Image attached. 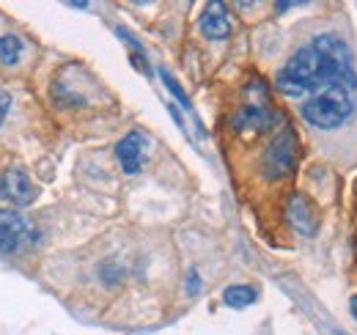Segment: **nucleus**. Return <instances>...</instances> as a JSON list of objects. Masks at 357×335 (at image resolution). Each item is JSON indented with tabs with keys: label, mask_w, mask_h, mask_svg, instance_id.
I'll return each instance as SVG.
<instances>
[{
	"label": "nucleus",
	"mask_w": 357,
	"mask_h": 335,
	"mask_svg": "<svg viewBox=\"0 0 357 335\" xmlns=\"http://www.w3.org/2000/svg\"><path fill=\"white\" fill-rule=\"evenodd\" d=\"M278 91H283L286 96H316L321 91L330 88H347L355 91L357 75L352 66H344L321 52H316L313 47H303L300 52L291 55V61L286 64V69L278 75Z\"/></svg>",
	"instance_id": "nucleus-1"
},
{
	"label": "nucleus",
	"mask_w": 357,
	"mask_h": 335,
	"mask_svg": "<svg viewBox=\"0 0 357 335\" xmlns=\"http://www.w3.org/2000/svg\"><path fill=\"white\" fill-rule=\"evenodd\" d=\"M355 110V102H352V91L347 88H330V91H321L316 96H308L303 102V119L308 124L319 126V129H335L341 126Z\"/></svg>",
	"instance_id": "nucleus-2"
},
{
	"label": "nucleus",
	"mask_w": 357,
	"mask_h": 335,
	"mask_svg": "<svg viewBox=\"0 0 357 335\" xmlns=\"http://www.w3.org/2000/svg\"><path fill=\"white\" fill-rule=\"evenodd\" d=\"M297 154H300V140H297V132L291 126H286L264 151V176L278 181V179H286L294 173L297 168Z\"/></svg>",
	"instance_id": "nucleus-3"
},
{
	"label": "nucleus",
	"mask_w": 357,
	"mask_h": 335,
	"mask_svg": "<svg viewBox=\"0 0 357 335\" xmlns=\"http://www.w3.org/2000/svg\"><path fill=\"white\" fill-rule=\"evenodd\" d=\"M0 198L14 207H28L36 198V184L22 168H6L0 173Z\"/></svg>",
	"instance_id": "nucleus-4"
},
{
	"label": "nucleus",
	"mask_w": 357,
	"mask_h": 335,
	"mask_svg": "<svg viewBox=\"0 0 357 335\" xmlns=\"http://www.w3.org/2000/svg\"><path fill=\"white\" fill-rule=\"evenodd\" d=\"M143 149H146V137H143V132H127L121 140H119V146H116V160H119V165L124 173H137L140 168H143Z\"/></svg>",
	"instance_id": "nucleus-5"
},
{
	"label": "nucleus",
	"mask_w": 357,
	"mask_h": 335,
	"mask_svg": "<svg viewBox=\"0 0 357 335\" xmlns=\"http://www.w3.org/2000/svg\"><path fill=\"white\" fill-rule=\"evenodd\" d=\"M286 217L289 223L294 225V231L305 234V237H313L316 228H319V214L311 207V201L303 195V193H294L289 198V207H286Z\"/></svg>",
	"instance_id": "nucleus-6"
},
{
	"label": "nucleus",
	"mask_w": 357,
	"mask_h": 335,
	"mask_svg": "<svg viewBox=\"0 0 357 335\" xmlns=\"http://www.w3.org/2000/svg\"><path fill=\"white\" fill-rule=\"evenodd\" d=\"M278 121V116L269 110L267 105H261V102H256V105H245L236 116H234V129H239V132H267L272 129Z\"/></svg>",
	"instance_id": "nucleus-7"
},
{
	"label": "nucleus",
	"mask_w": 357,
	"mask_h": 335,
	"mask_svg": "<svg viewBox=\"0 0 357 335\" xmlns=\"http://www.w3.org/2000/svg\"><path fill=\"white\" fill-rule=\"evenodd\" d=\"M198 25H201V34L206 39H212V42H223V39L231 36V22H228V14H225V6L218 3V0L204 8Z\"/></svg>",
	"instance_id": "nucleus-8"
},
{
	"label": "nucleus",
	"mask_w": 357,
	"mask_h": 335,
	"mask_svg": "<svg viewBox=\"0 0 357 335\" xmlns=\"http://www.w3.org/2000/svg\"><path fill=\"white\" fill-rule=\"evenodd\" d=\"M28 234L25 220L17 211L0 209V253H14Z\"/></svg>",
	"instance_id": "nucleus-9"
},
{
	"label": "nucleus",
	"mask_w": 357,
	"mask_h": 335,
	"mask_svg": "<svg viewBox=\"0 0 357 335\" xmlns=\"http://www.w3.org/2000/svg\"><path fill=\"white\" fill-rule=\"evenodd\" d=\"M311 47L316 52H321V55H327V58L344 64V66H352V50H349V44L344 42L341 36H335V34H321V36H316Z\"/></svg>",
	"instance_id": "nucleus-10"
},
{
	"label": "nucleus",
	"mask_w": 357,
	"mask_h": 335,
	"mask_svg": "<svg viewBox=\"0 0 357 335\" xmlns=\"http://www.w3.org/2000/svg\"><path fill=\"white\" fill-rule=\"evenodd\" d=\"M223 302L228 308H248L256 302V289L253 286H228L223 292Z\"/></svg>",
	"instance_id": "nucleus-11"
},
{
	"label": "nucleus",
	"mask_w": 357,
	"mask_h": 335,
	"mask_svg": "<svg viewBox=\"0 0 357 335\" xmlns=\"http://www.w3.org/2000/svg\"><path fill=\"white\" fill-rule=\"evenodd\" d=\"M20 52H22V42L17 36H0V61L3 64H17L20 61Z\"/></svg>",
	"instance_id": "nucleus-12"
},
{
	"label": "nucleus",
	"mask_w": 357,
	"mask_h": 335,
	"mask_svg": "<svg viewBox=\"0 0 357 335\" xmlns=\"http://www.w3.org/2000/svg\"><path fill=\"white\" fill-rule=\"evenodd\" d=\"M160 77H162L165 88H168V91H171V94H174V96L178 99V105H181V107H190V99H187L184 88H181V85L176 83V77H174V75H171L168 69H160Z\"/></svg>",
	"instance_id": "nucleus-13"
},
{
	"label": "nucleus",
	"mask_w": 357,
	"mask_h": 335,
	"mask_svg": "<svg viewBox=\"0 0 357 335\" xmlns=\"http://www.w3.org/2000/svg\"><path fill=\"white\" fill-rule=\"evenodd\" d=\"M8 107H11V96L6 91H0V126H3L6 116H8Z\"/></svg>",
	"instance_id": "nucleus-14"
},
{
	"label": "nucleus",
	"mask_w": 357,
	"mask_h": 335,
	"mask_svg": "<svg viewBox=\"0 0 357 335\" xmlns=\"http://www.w3.org/2000/svg\"><path fill=\"white\" fill-rule=\"evenodd\" d=\"M198 289H201V278H198V272H190V275H187V292L195 297Z\"/></svg>",
	"instance_id": "nucleus-15"
},
{
	"label": "nucleus",
	"mask_w": 357,
	"mask_h": 335,
	"mask_svg": "<svg viewBox=\"0 0 357 335\" xmlns=\"http://www.w3.org/2000/svg\"><path fill=\"white\" fill-rule=\"evenodd\" d=\"M349 308H352V316L357 319V297H352V299H349Z\"/></svg>",
	"instance_id": "nucleus-16"
}]
</instances>
